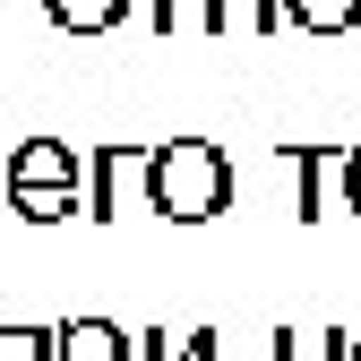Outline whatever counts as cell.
Listing matches in <instances>:
<instances>
[{
    "instance_id": "obj_9",
    "label": "cell",
    "mask_w": 361,
    "mask_h": 361,
    "mask_svg": "<svg viewBox=\"0 0 361 361\" xmlns=\"http://www.w3.org/2000/svg\"><path fill=\"white\" fill-rule=\"evenodd\" d=\"M284 26H301V35H353L361 0H284Z\"/></svg>"
},
{
    "instance_id": "obj_4",
    "label": "cell",
    "mask_w": 361,
    "mask_h": 361,
    "mask_svg": "<svg viewBox=\"0 0 361 361\" xmlns=\"http://www.w3.org/2000/svg\"><path fill=\"white\" fill-rule=\"evenodd\" d=\"M121 180H147V147H129V138H112V147L86 155V215H95V224L121 215Z\"/></svg>"
},
{
    "instance_id": "obj_3",
    "label": "cell",
    "mask_w": 361,
    "mask_h": 361,
    "mask_svg": "<svg viewBox=\"0 0 361 361\" xmlns=\"http://www.w3.org/2000/svg\"><path fill=\"white\" fill-rule=\"evenodd\" d=\"M26 190H86L78 147H61V138H26V147L9 155V198H26Z\"/></svg>"
},
{
    "instance_id": "obj_11",
    "label": "cell",
    "mask_w": 361,
    "mask_h": 361,
    "mask_svg": "<svg viewBox=\"0 0 361 361\" xmlns=\"http://www.w3.org/2000/svg\"><path fill=\"white\" fill-rule=\"evenodd\" d=\"M18 207V224H69L78 207H86V190H26V198H9Z\"/></svg>"
},
{
    "instance_id": "obj_8",
    "label": "cell",
    "mask_w": 361,
    "mask_h": 361,
    "mask_svg": "<svg viewBox=\"0 0 361 361\" xmlns=\"http://www.w3.org/2000/svg\"><path fill=\"white\" fill-rule=\"evenodd\" d=\"M138 361H224V336H215V327H190V336L147 327V336H138Z\"/></svg>"
},
{
    "instance_id": "obj_5",
    "label": "cell",
    "mask_w": 361,
    "mask_h": 361,
    "mask_svg": "<svg viewBox=\"0 0 361 361\" xmlns=\"http://www.w3.org/2000/svg\"><path fill=\"white\" fill-rule=\"evenodd\" d=\"M52 336H61V361H138V336H121L112 319H69Z\"/></svg>"
},
{
    "instance_id": "obj_2",
    "label": "cell",
    "mask_w": 361,
    "mask_h": 361,
    "mask_svg": "<svg viewBox=\"0 0 361 361\" xmlns=\"http://www.w3.org/2000/svg\"><path fill=\"white\" fill-rule=\"evenodd\" d=\"M276 155L293 164V215L319 224V215H327V172L344 164V147H336V138H276Z\"/></svg>"
},
{
    "instance_id": "obj_10",
    "label": "cell",
    "mask_w": 361,
    "mask_h": 361,
    "mask_svg": "<svg viewBox=\"0 0 361 361\" xmlns=\"http://www.w3.org/2000/svg\"><path fill=\"white\" fill-rule=\"evenodd\" d=\"M276 361H353V327H319V336L276 327Z\"/></svg>"
},
{
    "instance_id": "obj_12",
    "label": "cell",
    "mask_w": 361,
    "mask_h": 361,
    "mask_svg": "<svg viewBox=\"0 0 361 361\" xmlns=\"http://www.w3.org/2000/svg\"><path fill=\"white\" fill-rule=\"evenodd\" d=\"M0 361H61L52 327H0Z\"/></svg>"
},
{
    "instance_id": "obj_7",
    "label": "cell",
    "mask_w": 361,
    "mask_h": 361,
    "mask_svg": "<svg viewBox=\"0 0 361 361\" xmlns=\"http://www.w3.org/2000/svg\"><path fill=\"white\" fill-rule=\"evenodd\" d=\"M138 0H43V18H52L61 35H112Z\"/></svg>"
},
{
    "instance_id": "obj_6",
    "label": "cell",
    "mask_w": 361,
    "mask_h": 361,
    "mask_svg": "<svg viewBox=\"0 0 361 361\" xmlns=\"http://www.w3.org/2000/svg\"><path fill=\"white\" fill-rule=\"evenodd\" d=\"M198 26L207 35H276L284 26V0H207Z\"/></svg>"
},
{
    "instance_id": "obj_14",
    "label": "cell",
    "mask_w": 361,
    "mask_h": 361,
    "mask_svg": "<svg viewBox=\"0 0 361 361\" xmlns=\"http://www.w3.org/2000/svg\"><path fill=\"white\" fill-rule=\"evenodd\" d=\"M353 361H361V336H353Z\"/></svg>"
},
{
    "instance_id": "obj_13",
    "label": "cell",
    "mask_w": 361,
    "mask_h": 361,
    "mask_svg": "<svg viewBox=\"0 0 361 361\" xmlns=\"http://www.w3.org/2000/svg\"><path fill=\"white\" fill-rule=\"evenodd\" d=\"M336 190H344V207L361 215V147H344V164H336Z\"/></svg>"
},
{
    "instance_id": "obj_1",
    "label": "cell",
    "mask_w": 361,
    "mask_h": 361,
    "mask_svg": "<svg viewBox=\"0 0 361 361\" xmlns=\"http://www.w3.org/2000/svg\"><path fill=\"white\" fill-rule=\"evenodd\" d=\"M147 207L164 224H215L233 207V164L215 138H164L147 147Z\"/></svg>"
}]
</instances>
